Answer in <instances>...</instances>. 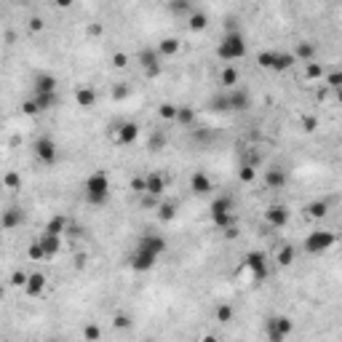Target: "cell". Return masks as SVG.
I'll return each instance as SVG.
<instances>
[{
	"instance_id": "7dc6e473",
	"label": "cell",
	"mask_w": 342,
	"mask_h": 342,
	"mask_svg": "<svg viewBox=\"0 0 342 342\" xmlns=\"http://www.w3.org/2000/svg\"><path fill=\"white\" fill-rule=\"evenodd\" d=\"M326 83H329V89H339V83H342V75H339V72H331L329 78H326Z\"/></svg>"
},
{
	"instance_id": "7a4b0ae2",
	"label": "cell",
	"mask_w": 342,
	"mask_h": 342,
	"mask_svg": "<svg viewBox=\"0 0 342 342\" xmlns=\"http://www.w3.org/2000/svg\"><path fill=\"white\" fill-rule=\"evenodd\" d=\"M86 201H89L91 206H102V203H107V198H110V179L104 171H94V174L86 177Z\"/></svg>"
},
{
	"instance_id": "52a82bcc",
	"label": "cell",
	"mask_w": 342,
	"mask_h": 342,
	"mask_svg": "<svg viewBox=\"0 0 342 342\" xmlns=\"http://www.w3.org/2000/svg\"><path fill=\"white\" fill-rule=\"evenodd\" d=\"M246 268L251 270V275H254L256 281L268 278V262H265V254L262 251H249V254H246Z\"/></svg>"
},
{
	"instance_id": "f546056e",
	"label": "cell",
	"mask_w": 342,
	"mask_h": 342,
	"mask_svg": "<svg viewBox=\"0 0 342 342\" xmlns=\"http://www.w3.org/2000/svg\"><path fill=\"white\" fill-rule=\"evenodd\" d=\"M329 211V203L326 201H313L308 206V217H313V220H321V217H326Z\"/></svg>"
},
{
	"instance_id": "d4e9b609",
	"label": "cell",
	"mask_w": 342,
	"mask_h": 342,
	"mask_svg": "<svg viewBox=\"0 0 342 342\" xmlns=\"http://www.w3.org/2000/svg\"><path fill=\"white\" fill-rule=\"evenodd\" d=\"M35 107L37 112H43V110H51L54 104H56V94H35Z\"/></svg>"
},
{
	"instance_id": "f6af8a7d",
	"label": "cell",
	"mask_w": 342,
	"mask_h": 342,
	"mask_svg": "<svg viewBox=\"0 0 342 342\" xmlns=\"http://www.w3.org/2000/svg\"><path fill=\"white\" fill-rule=\"evenodd\" d=\"M112 64H115V67H118V70H123V67H129V56L118 51L115 56H112Z\"/></svg>"
},
{
	"instance_id": "5bb4252c",
	"label": "cell",
	"mask_w": 342,
	"mask_h": 342,
	"mask_svg": "<svg viewBox=\"0 0 342 342\" xmlns=\"http://www.w3.org/2000/svg\"><path fill=\"white\" fill-rule=\"evenodd\" d=\"M22 222H24V211H22L19 206H11L3 217H0V227H3V230H14V227H22Z\"/></svg>"
},
{
	"instance_id": "681fc988",
	"label": "cell",
	"mask_w": 342,
	"mask_h": 342,
	"mask_svg": "<svg viewBox=\"0 0 342 342\" xmlns=\"http://www.w3.org/2000/svg\"><path fill=\"white\" fill-rule=\"evenodd\" d=\"M22 110L27 112V115H37V107H35V102H32V99H27V102L22 104Z\"/></svg>"
},
{
	"instance_id": "277c9868",
	"label": "cell",
	"mask_w": 342,
	"mask_h": 342,
	"mask_svg": "<svg viewBox=\"0 0 342 342\" xmlns=\"http://www.w3.org/2000/svg\"><path fill=\"white\" fill-rule=\"evenodd\" d=\"M337 243V235L331 230H313L305 238V251L308 254H324Z\"/></svg>"
},
{
	"instance_id": "484cf974",
	"label": "cell",
	"mask_w": 342,
	"mask_h": 342,
	"mask_svg": "<svg viewBox=\"0 0 342 342\" xmlns=\"http://www.w3.org/2000/svg\"><path fill=\"white\" fill-rule=\"evenodd\" d=\"M158 217H160V222H171L177 217V203L174 201H163L158 206Z\"/></svg>"
},
{
	"instance_id": "e575fe53",
	"label": "cell",
	"mask_w": 342,
	"mask_h": 342,
	"mask_svg": "<svg viewBox=\"0 0 342 342\" xmlns=\"http://www.w3.org/2000/svg\"><path fill=\"white\" fill-rule=\"evenodd\" d=\"M83 337H86V342H99L102 329H99L97 324H86V326H83Z\"/></svg>"
},
{
	"instance_id": "bcb514c9",
	"label": "cell",
	"mask_w": 342,
	"mask_h": 342,
	"mask_svg": "<svg viewBox=\"0 0 342 342\" xmlns=\"http://www.w3.org/2000/svg\"><path fill=\"white\" fill-rule=\"evenodd\" d=\"M168 8L174 14H190V11H193V6H187V3H171Z\"/></svg>"
},
{
	"instance_id": "2e32d148",
	"label": "cell",
	"mask_w": 342,
	"mask_h": 342,
	"mask_svg": "<svg viewBox=\"0 0 342 342\" xmlns=\"http://www.w3.org/2000/svg\"><path fill=\"white\" fill-rule=\"evenodd\" d=\"M163 193H166V179L160 177V174H147L145 177V195L158 198V195H163Z\"/></svg>"
},
{
	"instance_id": "d6a6232c",
	"label": "cell",
	"mask_w": 342,
	"mask_h": 342,
	"mask_svg": "<svg viewBox=\"0 0 342 342\" xmlns=\"http://www.w3.org/2000/svg\"><path fill=\"white\" fill-rule=\"evenodd\" d=\"M313 54H316V49H313L310 43H300L297 51H294V59H305V62H310Z\"/></svg>"
},
{
	"instance_id": "8992f818",
	"label": "cell",
	"mask_w": 342,
	"mask_h": 342,
	"mask_svg": "<svg viewBox=\"0 0 342 342\" xmlns=\"http://www.w3.org/2000/svg\"><path fill=\"white\" fill-rule=\"evenodd\" d=\"M155 262H158V256L150 254V251H145V249H139V246H137V251L129 256V265H131V270H134V273H147V270H153Z\"/></svg>"
},
{
	"instance_id": "8fae6325",
	"label": "cell",
	"mask_w": 342,
	"mask_h": 342,
	"mask_svg": "<svg viewBox=\"0 0 342 342\" xmlns=\"http://www.w3.org/2000/svg\"><path fill=\"white\" fill-rule=\"evenodd\" d=\"M37 246H40V251H43V256L46 260H51V256L62 249V238L59 235H51V233H40V238H37Z\"/></svg>"
},
{
	"instance_id": "f35d334b",
	"label": "cell",
	"mask_w": 342,
	"mask_h": 342,
	"mask_svg": "<svg viewBox=\"0 0 342 342\" xmlns=\"http://www.w3.org/2000/svg\"><path fill=\"white\" fill-rule=\"evenodd\" d=\"M256 64H260L262 70H270L273 67V51H262L260 56H256Z\"/></svg>"
},
{
	"instance_id": "4fadbf2b",
	"label": "cell",
	"mask_w": 342,
	"mask_h": 342,
	"mask_svg": "<svg viewBox=\"0 0 342 342\" xmlns=\"http://www.w3.org/2000/svg\"><path fill=\"white\" fill-rule=\"evenodd\" d=\"M137 246H139V249H145V251H150V254H155V256H160L166 251V241L160 238V235H142Z\"/></svg>"
},
{
	"instance_id": "74e56055",
	"label": "cell",
	"mask_w": 342,
	"mask_h": 342,
	"mask_svg": "<svg viewBox=\"0 0 342 342\" xmlns=\"http://www.w3.org/2000/svg\"><path fill=\"white\" fill-rule=\"evenodd\" d=\"M160 118H166V120H177V104H160Z\"/></svg>"
},
{
	"instance_id": "60d3db41",
	"label": "cell",
	"mask_w": 342,
	"mask_h": 342,
	"mask_svg": "<svg viewBox=\"0 0 342 342\" xmlns=\"http://www.w3.org/2000/svg\"><path fill=\"white\" fill-rule=\"evenodd\" d=\"M24 283H27V273H24V270H14V275H11V286L24 289Z\"/></svg>"
},
{
	"instance_id": "f1b7e54d",
	"label": "cell",
	"mask_w": 342,
	"mask_h": 342,
	"mask_svg": "<svg viewBox=\"0 0 342 342\" xmlns=\"http://www.w3.org/2000/svg\"><path fill=\"white\" fill-rule=\"evenodd\" d=\"M177 123H182V126H193V123H195V110L193 107H177Z\"/></svg>"
},
{
	"instance_id": "8d00e7d4",
	"label": "cell",
	"mask_w": 342,
	"mask_h": 342,
	"mask_svg": "<svg viewBox=\"0 0 342 342\" xmlns=\"http://www.w3.org/2000/svg\"><path fill=\"white\" fill-rule=\"evenodd\" d=\"M3 185H6L8 190H16V187H22V177H19L16 171H8V174L3 177Z\"/></svg>"
},
{
	"instance_id": "b9f144b4",
	"label": "cell",
	"mask_w": 342,
	"mask_h": 342,
	"mask_svg": "<svg viewBox=\"0 0 342 342\" xmlns=\"http://www.w3.org/2000/svg\"><path fill=\"white\" fill-rule=\"evenodd\" d=\"M129 94H131L129 83H115V89H112V97H115V99H126Z\"/></svg>"
},
{
	"instance_id": "c3c4849f",
	"label": "cell",
	"mask_w": 342,
	"mask_h": 342,
	"mask_svg": "<svg viewBox=\"0 0 342 342\" xmlns=\"http://www.w3.org/2000/svg\"><path fill=\"white\" fill-rule=\"evenodd\" d=\"M30 260H46V256H43V251H40V246H37V241L30 246Z\"/></svg>"
},
{
	"instance_id": "ba28073f",
	"label": "cell",
	"mask_w": 342,
	"mask_h": 342,
	"mask_svg": "<svg viewBox=\"0 0 342 342\" xmlns=\"http://www.w3.org/2000/svg\"><path fill=\"white\" fill-rule=\"evenodd\" d=\"M139 64H142V70H145L147 78H155V75L160 72L158 51H153V49H142V51H139Z\"/></svg>"
},
{
	"instance_id": "9f6ffc18",
	"label": "cell",
	"mask_w": 342,
	"mask_h": 342,
	"mask_svg": "<svg viewBox=\"0 0 342 342\" xmlns=\"http://www.w3.org/2000/svg\"><path fill=\"white\" fill-rule=\"evenodd\" d=\"M0 300H3V286H0Z\"/></svg>"
},
{
	"instance_id": "9c48e42d",
	"label": "cell",
	"mask_w": 342,
	"mask_h": 342,
	"mask_svg": "<svg viewBox=\"0 0 342 342\" xmlns=\"http://www.w3.org/2000/svg\"><path fill=\"white\" fill-rule=\"evenodd\" d=\"M35 155L43 160V163H54L56 160V145L51 137H40L35 142Z\"/></svg>"
},
{
	"instance_id": "6f0895ef",
	"label": "cell",
	"mask_w": 342,
	"mask_h": 342,
	"mask_svg": "<svg viewBox=\"0 0 342 342\" xmlns=\"http://www.w3.org/2000/svg\"><path fill=\"white\" fill-rule=\"evenodd\" d=\"M51 342H56V339H51Z\"/></svg>"
},
{
	"instance_id": "7402d4cb",
	"label": "cell",
	"mask_w": 342,
	"mask_h": 342,
	"mask_svg": "<svg viewBox=\"0 0 342 342\" xmlns=\"http://www.w3.org/2000/svg\"><path fill=\"white\" fill-rule=\"evenodd\" d=\"M238 80H241V72L235 64H227V67L222 70V86H227V89H238Z\"/></svg>"
},
{
	"instance_id": "e0dca14e",
	"label": "cell",
	"mask_w": 342,
	"mask_h": 342,
	"mask_svg": "<svg viewBox=\"0 0 342 342\" xmlns=\"http://www.w3.org/2000/svg\"><path fill=\"white\" fill-rule=\"evenodd\" d=\"M211 179H208L203 171H195L193 177H190V190H193L195 195H206V193H211Z\"/></svg>"
},
{
	"instance_id": "5b68a950",
	"label": "cell",
	"mask_w": 342,
	"mask_h": 342,
	"mask_svg": "<svg viewBox=\"0 0 342 342\" xmlns=\"http://www.w3.org/2000/svg\"><path fill=\"white\" fill-rule=\"evenodd\" d=\"M291 329H294V324H291V318H286V316L268 318V326H265V331H268V342H283L291 334Z\"/></svg>"
},
{
	"instance_id": "11a10c76",
	"label": "cell",
	"mask_w": 342,
	"mask_h": 342,
	"mask_svg": "<svg viewBox=\"0 0 342 342\" xmlns=\"http://www.w3.org/2000/svg\"><path fill=\"white\" fill-rule=\"evenodd\" d=\"M201 342H220V339H217V337H214V334H206V337H203V339H201Z\"/></svg>"
},
{
	"instance_id": "836d02e7",
	"label": "cell",
	"mask_w": 342,
	"mask_h": 342,
	"mask_svg": "<svg viewBox=\"0 0 342 342\" xmlns=\"http://www.w3.org/2000/svg\"><path fill=\"white\" fill-rule=\"evenodd\" d=\"M208 107H211L214 112H227L230 107H227V94H217V97L208 102Z\"/></svg>"
},
{
	"instance_id": "603a6c76",
	"label": "cell",
	"mask_w": 342,
	"mask_h": 342,
	"mask_svg": "<svg viewBox=\"0 0 342 342\" xmlns=\"http://www.w3.org/2000/svg\"><path fill=\"white\" fill-rule=\"evenodd\" d=\"M75 102H78L80 107L89 110V107L97 104V91H94V89H78V91H75Z\"/></svg>"
},
{
	"instance_id": "ab89813d",
	"label": "cell",
	"mask_w": 342,
	"mask_h": 342,
	"mask_svg": "<svg viewBox=\"0 0 342 342\" xmlns=\"http://www.w3.org/2000/svg\"><path fill=\"white\" fill-rule=\"evenodd\" d=\"M305 75L310 80H318V78H324V67H321V64H308V70H305Z\"/></svg>"
},
{
	"instance_id": "d6986e66",
	"label": "cell",
	"mask_w": 342,
	"mask_h": 342,
	"mask_svg": "<svg viewBox=\"0 0 342 342\" xmlns=\"http://www.w3.org/2000/svg\"><path fill=\"white\" fill-rule=\"evenodd\" d=\"M265 185H268L270 190H281L283 185H286V171L283 168H270V171H265Z\"/></svg>"
},
{
	"instance_id": "30bf717a",
	"label": "cell",
	"mask_w": 342,
	"mask_h": 342,
	"mask_svg": "<svg viewBox=\"0 0 342 342\" xmlns=\"http://www.w3.org/2000/svg\"><path fill=\"white\" fill-rule=\"evenodd\" d=\"M227 107L243 112V110L251 107V97L243 89H230V91H227Z\"/></svg>"
},
{
	"instance_id": "4316f807",
	"label": "cell",
	"mask_w": 342,
	"mask_h": 342,
	"mask_svg": "<svg viewBox=\"0 0 342 342\" xmlns=\"http://www.w3.org/2000/svg\"><path fill=\"white\" fill-rule=\"evenodd\" d=\"M177 51H179V40H177V37H163L160 46H158V54H166V56H174Z\"/></svg>"
},
{
	"instance_id": "ee69618b",
	"label": "cell",
	"mask_w": 342,
	"mask_h": 342,
	"mask_svg": "<svg viewBox=\"0 0 342 342\" xmlns=\"http://www.w3.org/2000/svg\"><path fill=\"white\" fill-rule=\"evenodd\" d=\"M112 324H115V329H129V326H131V316H126V313H118Z\"/></svg>"
},
{
	"instance_id": "44dd1931",
	"label": "cell",
	"mask_w": 342,
	"mask_h": 342,
	"mask_svg": "<svg viewBox=\"0 0 342 342\" xmlns=\"http://www.w3.org/2000/svg\"><path fill=\"white\" fill-rule=\"evenodd\" d=\"M56 91V78L49 72H43V75H37L35 78V94H54Z\"/></svg>"
},
{
	"instance_id": "ffe728a7",
	"label": "cell",
	"mask_w": 342,
	"mask_h": 342,
	"mask_svg": "<svg viewBox=\"0 0 342 342\" xmlns=\"http://www.w3.org/2000/svg\"><path fill=\"white\" fill-rule=\"evenodd\" d=\"M294 62H297V59H294V54H289V51H273V67L270 70L283 72V70H289Z\"/></svg>"
},
{
	"instance_id": "cb8c5ba5",
	"label": "cell",
	"mask_w": 342,
	"mask_h": 342,
	"mask_svg": "<svg viewBox=\"0 0 342 342\" xmlns=\"http://www.w3.org/2000/svg\"><path fill=\"white\" fill-rule=\"evenodd\" d=\"M64 230H67V220H64V214H59V217H54V220L46 225V233H51V235H64Z\"/></svg>"
},
{
	"instance_id": "f907efd6",
	"label": "cell",
	"mask_w": 342,
	"mask_h": 342,
	"mask_svg": "<svg viewBox=\"0 0 342 342\" xmlns=\"http://www.w3.org/2000/svg\"><path fill=\"white\" fill-rule=\"evenodd\" d=\"M30 30H35V32H40V30H43V22H40L37 16H35V19H30Z\"/></svg>"
},
{
	"instance_id": "83f0119b",
	"label": "cell",
	"mask_w": 342,
	"mask_h": 342,
	"mask_svg": "<svg viewBox=\"0 0 342 342\" xmlns=\"http://www.w3.org/2000/svg\"><path fill=\"white\" fill-rule=\"evenodd\" d=\"M233 316H235V310H233L230 305H217V308H214V318L220 321V324H230Z\"/></svg>"
},
{
	"instance_id": "7c38bea8",
	"label": "cell",
	"mask_w": 342,
	"mask_h": 342,
	"mask_svg": "<svg viewBox=\"0 0 342 342\" xmlns=\"http://www.w3.org/2000/svg\"><path fill=\"white\" fill-rule=\"evenodd\" d=\"M115 131V139L120 142V145H134L137 137H139V126L137 123H120L118 129H112Z\"/></svg>"
},
{
	"instance_id": "4dcf8cb0",
	"label": "cell",
	"mask_w": 342,
	"mask_h": 342,
	"mask_svg": "<svg viewBox=\"0 0 342 342\" xmlns=\"http://www.w3.org/2000/svg\"><path fill=\"white\" fill-rule=\"evenodd\" d=\"M294 256H297V249H294V246H281L278 249V265L289 268V265L294 262Z\"/></svg>"
},
{
	"instance_id": "816d5d0a",
	"label": "cell",
	"mask_w": 342,
	"mask_h": 342,
	"mask_svg": "<svg viewBox=\"0 0 342 342\" xmlns=\"http://www.w3.org/2000/svg\"><path fill=\"white\" fill-rule=\"evenodd\" d=\"M131 187H134L137 193H145V179H134V182H131Z\"/></svg>"
},
{
	"instance_id": "7bdbcfd3",
	"label": "cell",
	"mask_w": 342,
	"mask_h": 342,
	"mask_svg": "<svg viewBox=\"0 0 342 342\" xmlns=\"http://www.w3.org/2000/svg\"><path fill=\"white\" fill-rule=\"evenodd\" d=\"M163 145H166V137L160 134V131H155V134L150 137V150H160Z\"/></svg>"
},
{
	"instance_id": "1f68e13d",
	"label": "cell",
	"mask_w": 342,
	"mask_h": 342,
	"mask_svg": "<svg viewBox=\"0 0 342 342\" xmlns=\"http://www.w3.org/2000/svg\"><path fill=\"white\" fill-rule=\"evenodd\" d=\"M187 24H190V30H203V27L208 24V19H206V14H201V11H190V19H187Z\"/></svg>"
},
{
	"instance_id": "ac0fdd59",
	"label": "cell",
	"mask_w": 342,
	"mask_h": 342,
	"mask_svg": "<svg viewBox=\"0 0 342 342\" xmlns=\"http://www.w3.org/2000/svg\"><path fill=\"white\" fill-rule=\"evenodd\" d=\"M265 220H268L273 227H283L289 222V208L286 206H270L268 211H265Z\"/></svg>"
},
{
	"instance_id": "6da1fadb",
	"label": "cell",
	"mask_w": 342,
	"mask_h": 342,
	"mask_svg": "<svg viewBox=\"0 0 342 342\" xmlns=\"http://www.w3.org/2000/svg\"><path fill=\"white\" fill-rule=\"evenodd\" d=\"M217 56H220L222 62H238L246 56V40L243 35L238 32V27H227V35L222 37V43L217 46Z\"/></svg>"
},
{
	"instance_id": "f5cc1de1",
	"label": "cell",
	"mask_w": 342,
	"mask_h": 342,
	"mask_svg": "<svg viewBox=\"0 0 342 342\" xmlns=\"http://www.w3.org/2000/svg\"><path fill=\"white\" fill-rule=\"evenodd\" d=\"M302 126H305V131H313V129H316V118H305V120H302Z\"/></svg>"
},
{
	"instance_id": "db71d44e",
	"label": "cell",
	"mask_w": 342,
	"mask_h": 342,
	"mask_svg": "<svg viewBox=\"0 0 342 342\" xmlns=\"http://www.w3.org/2000/svg\"><path fill=\"white\" fill-rule=\"evenodd\" d=\"M235 235H238V225H235V227H227V230H225V238H235Z\"/></svg>"
},
{
	"instance_id": "3957f363",
	"label": "cell",
	"mask_w": 342,
	"mask_h": 342,
	"mask_svg": "<svg viewBox=\"0 0 342 342\" xmlns=\"http://www.w3.org/2000/svg\"><path fill=\"white\" fill-rule=\"evenodd\" d=\"M208 211H211L214 225L222 227V230H227V227L235 225V214H233V201H230V198H214L211 206H208Z\"/></svg>"
},
{
	"instance_id": "9a60e30c",
	"label": "cell",
	"mask_w": 342,
	"mask_h": 342,
	"mask_svg": "<svg viewBox=\"0 0 342 342\" xmlns=\"http://www.w3.org/2000/svg\"><path fill=\"white\" fill-rule=\"evenodd\" d=\"M46 289V275L43 273H30L27 275V283H24V294L27 297H40Z\"/></svg>"
},
{
	"instance_id": "d590c367",
	"label": "cell",
	"mask_w": 342,
	"mask_h": 342,
	"mask_svg": "<svg viewBox=\"0 0 342 342\" xmlns=\"http://www.w3.org/2000/svg\"><path fill=\"white\" fill-rule=\"evenodd\" d=\"M238 177H241V182H254V177H256L254 163H243L241 171H238Z\"/></svg>"
}]
</instances>
